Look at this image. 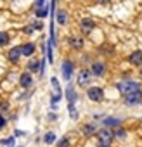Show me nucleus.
Returning a JSON list of instances; mask_svg holds the SVG:
<instances>
[{
  "instance_id": "nucleus-1",
  "label": "nucleus",
  "mask_w": 142,
  "mask_h": 147,
  "mask_svg": "<svg viewBox=\"0 0 142 147\" xmlns=\"http://www.w3.org/2000/svg\"><path fill=\"white\" fill-rule=\"evenodd\" d=\"M116 88H118L123 95L132 94V92H137V90H142V87H140L137 82H130V80H121V82L116 85Z\"/></svg>"
},
{
  "instance_id": "nucleus-2",
  "label": "nucleus",
  "mask_w": 142,
  "mask_h": 147,
  "mask_svg": "<svg viewBox=\"0 0 142 147\" xmlns=\"http://www.w3.org/2000/svg\"><path fill=\"white\" fill-rule=\"evenodd\" d=\"M87 95H89L90 100H94V102H101V100L104 99V90H102L101 87H92V88H89Z\"/></svg>"
},
{
  "instance_id": "nucleus-3",
  "label": "nucleus",
  "mask_w": 142,
  "mask_h": 147,
  "mask_svg": "<svg viewBox=\"0 0 142 147\" xmlns=\"http://www.w3.org/2000/svg\"><path fill=\"white\" fill-rule=\"evenodd\" d=\"M99 144H102V145H111V140H113V131L111 130H108V128H104V130H101L99 133Z\"/></svg>"
},
{
  "instance_id": "nucleus-4",
  "label": "nucleus",
  "mask_w": 142,
  "mask_h": 147,
  "mask_svg": "<svg viewBox=\"0 0 142 147\" xmlns=\"http://www.w3.org/2000/svg\"><path fill=\"white\" fill-rule=\"evenodd\" d=\"M123 97H125V102H126V104H139V102L142 100V90L126 94V95H123Z\"/></svg>"
},
{
  "instance_id": "nucleus-5",
  "label": "nucleus",
  "mask_w": 142,
  "mask_h": 147,
  "mask_svg": "<svg viewBox=\"0 0 142 147\" xmlns=\"http://www.w3.org/2000/svg\"><path fill=\"white\" fill-rule=\"evenodd\" d=\"M89 83H90V71L82 69V71L78 73V85H80V87H87Z\"/></svg>"
},
{
  "instance_id": "nucleus-6",
  "label": "nucleus",
  "mask_w": 142,
  "mask_h": 147,
  "mask_svg": "<svg viewBox=\"0 0 142 147\" xmlns=\"http://www.w3.org/2000/svg\"><path fill=\"white\" fill-rule=\"evenodd\" d=\"M19 85H21V87H24V88L33 87V76L30 75V73H23V75L19 76Z\"/></svg>"
},
{
  "instance_id": "nucleus-7",
  "label": "nucleus",
  "mask_w": 142,
  "mask_h": 147,
  "mask_svg": "<svg viewBox=\"0 0 142 147\" xmlns=\"http://www.w3.org/2000/svg\"><path fill=\"white\" fill-rule=\"evenodd\" d=\"M71 75H73V64H71V61H64L62 62V76H64V80H69Z\"/></svg>"
},
{
  "instance_id": "nucleus-8",
  "label": "nucleus",
  "mask_w": 142,
  "mask_h": 147,
  "mask_svg": "<svg viewBox=\"0 0 142 147\" xmlns=\"http://www.w3.org/2000/svg\"><path fill=\"white\" fill-rule=\"evenodd\" d=\"M94 28H95V23H94L92 19H87V18L82 19V31H83V33H90Z\"/></svg>"
},
{
  "instance_id": "nucleus-9",
  "label": "nucleus",
  "mask_w": 142,
  "mask_h": 147,
  "mask_svg": "<svg viewBox=\"0 0 142 147\" xmlns=\"http://www.w3.org/2000/svg\"><path fill=\"white\" fill-rule=\"evenodd\" d=\"M132 64H135V66H142V52L140 50H135L132 55H130V59H128Z\"/></svg>"
},
{
  "instance_id": "nucleus-10",
  "label": "nucleus",
  "mask_w": 142,
  "mask_h": 147,
  "mask_svg": "<svg viewBox=\"0 0 142 147\" xmlns=\"http://www.w3.org/2000/svg\"><path fill=\"white\" fill-rule=\"evenodd\" d=\"M66 97H68V100H69V104H75V100H76V92H75V88H73V85H68V88H66Z\"/></svg>"
},
{
  "instance_id": "nucleus-11",
  "label": "nucleus",
  "mask_w": 142,
  "mask_h": 147,
  "mask_svg": "<svg viewBox=\"0 0 142 147\" xmlns=\"http://www.w3.org/2000/svg\"><path fill=\"white\" fill-rule=\"evenodd\" d=\"M19 50H21V55H31L35 52V45L33 43H24V45L19 47Z\"/></svg>"
},
{
  "instance_id": "nucleus-12",
  "label": "nucleus",
  "mask_w": 142,
  "mask_h": 147,
  "mask_svg": "<svg viewBox=\"0 0 142 147\" xmlns=\"http://www.w3.org/2000/svg\"><path fill=\"white\" fill-rule=\"evenodd\" d=\"M69 45L73 49H82L83 47V38L80 36H69Z\"/></svg>"
},
{
  "instance_id": "nucleus-13",
  "label": "nucleus",
  "mask_w": 142,
  "mask_h": 147,
  "mask_svg": "<svg viewBox=\"0 0 142 147\" xmlns=\"http://www.w3.org/2000/svg\"><path fill=\"white\" fill-rule=\"evenodd\" d=\"M104 71H106V67H104L102 62H94V66H92V73H94V75L102 76V75H104Z\"/></svg>"
},
{
  "instance_id": "nucleus-14",
  "label": "nucleus",
  "mask_w": 142,
  "mask_h": 147,
  "mask_svg": "<svg viewBox=\"0 0 142 147\" xmlns=\"http://www.w3.org/2000/svg\"><path fill=\"white\" fill-rule=\"evenodd\" d=\"M19 57H21V50H19V47H14V49L9 52V61H11V62H18Z\"/></svg>"
},
{
  "instance_id": "nucleus-15",
  "label": "nucleus",
  "mask_w": 142,
  "mask_h": 147,
  "mask_svg": "<svg viewBox=\"0 0 142 147\" xmlns=\"http://www.w3.org/2000/svg\"><path fill=\"white\" fill-rule=\"evenodd\" d=\"M55 19H57V23H59V24H66L68 16H66V12H64L62 9H59V11L55 12Z\"/></svg>"
},
{
  "instance_id": "nucleus-16",
  "label": "nucleus",
  "mask_w": 142,
  "mask_h": 147,
  "mask_svg": "<svg viewBox=\"0 0 142 147\" xmlns=\"http://www.w3.org/2000/svg\"><path fill=\"white\" fill-rule=\"evenodd\" d=\"M47 14H49V5H47V4H45L43 7H38V9L35 11V16H37V18H40V19H42V18H45Z\"/></svg>"
},
{
  "instance_id": "nucleus-17",
  "label": "nucleus",
  "mask_w": 142,
  "mask_h": 147,
  "mask_svg": "<svg viewBox=\"0 0 142 147\" xmlns=\"http://www.w3.org/2000/svg\"><path fill=\"white\" fill-rule=\"evenodd\" d=\"M50 83H52V87H54V92L55 94H59V95H62V88H61V85H59V82H57V78L54 76V78H50Z\"/></svg>"
},
{
  "instance_id": "nucleus-18",
  "label": "nucleus",
  "mask_w": 142,
  "mask_h": 147,
  "mask_svg": "<svg viewBox=\"0 0 142 147\" xmlns=\"http://www.w3.org/2000/svg\"><path fill=\"white\" fill-rule=\"evenodd\" d=\"M104 125L106 126H118L120 125V119L118 118H106L104 119Z\"/></svg>"
},
{
  "instance_id": "nucleus-19",
  "label": "nucleus",
  "mask_w": 142,
  "mask_h": 147,
  "mask_svg": "<svg viewBox=\"0 0 142 147\" xmlns=\"http://www.w3.org/2000/svg\"><path fill=\"white\" fill-rule=\"evenodd\" d=\"M43 142H45V144H54V142H55V135H54L52 131L45 133V137H43Z\"/></svg>"
},
{
  "instance_id": "nucleus-20",
  "label": "nucleus",
  "mask_w": 142,
  "mask_h": 147,
  "mask_svg": "<svg viewBox=\"0 0 142 147\" xmlns=\"http://www.w3.org/2000/svg\"><path fill=\"white\" fill-rule=\"evenodd\" d=\"M9 43V33L0 31V45H7Z\"/></svg>"
},
{
  "instance_id": "nucleus-21",
  "label": "nucleus",
  "mask_w": 142,
  "mask_h": 147,
  "mask_svg": "<svg viewBox=\"0 0 142 147\" xmlns=\"http://www.w3.org/2000/svg\"><path fill=\"white\" fill-rule=\"evenodd\" d=\"M38 66H40V62H38V61H30V62H28V71H31V73H33V71H37V69H38Z\"/></svg>"
},
{
  "instance_id": "nucleus-22",
  "label": "nucleus",
  "mask_w": 142,
  "mask_h": 147,
  "mask_svg": "<svg viewBox=\"0 0 142 147\" xmlns=\"http://www.w3.org/2000/svg\"><path fill=\"white\" fill-rule=\"evenodd\" d=\"M94 130H95V126H94V125H87V126L83 128V131H85V135H90V133H92Z\"/></svg>"
},
{
  "instance_id": "nucleus-23",
  "label": "nucleus",
  "mask_w": 142,
  "mask_h": 147,
  "mask_svg": "<svg viewBox=\"0 0 142 147\" xmlns=\"http://www.w3.org/2000/svg\"><path fill=\"white\" fill-rule=\"evenodd\" d=\"M2 144H4V145H9V147H12V145H14V138H12V137H11V138H5V140H2Z\"/></svg>"
},
{
  "instance_id": "nucleus-24",
  "label": "nucleus",
  "mask_w": 142,
  "mask_h": 147,
  "mask_svg": "<svg viewBox=\"0 0 142 147\" xmlns=\"http://www.w3.org/2000/svg\"><path fill=\"white\" fill-rule=\"evenodd\" d=\"M59 147H68V138H62V140H59V144H57Z\"/></svg>"
},
{
  "instance_id": "nucleus-25",
  "label": "nucleus",
  "mask_w": 142,
  "mask_h": 147,
  "mask_svg": "<svg viewBox=\"0 0 142 147\" xmlns=\"http://www.w3.org/2000/svg\"><path fill=\"white\" fill-rule=\"evenodd\" d=\"M31 28H33V30H42L43 26H42V23H38V21H37V23H33V26H31Z\"/></svg>"
},
{
  "instance_id": "nucleus-26",
  "label": "nucleus",
  "mask_w": 142,
  "mask_h": 147,
  "mask_svg": "<svg viewBox=\"0 0 142 147\" xmlns=\"http://www.w3.org/2000/svg\"><path fill=\"white\" fill-rule=\"evenodd\" d=\"M5 123H7V121H5V118H4V116H0V128H4V126H5Z\"/></svg>"
},
{
  "instance_id": "nucleus-27",
  "label": "nucleus",
  "mask_w": 142,
  "mask_h": 147,
  "mask_svg": "<svg viewBox=\"0 0 142 147\" xmlns=\"http://www.w3.org/2000/svg\"><path fill=\"white\" fill-rule=\"evenodd\" d=\"M118 137H125V131L123 130H118Z\"/></svg>"
},
{
  "instance_id": "nucleus-28",
  "label": "nucleus",
  "mask_w": 142,
  "mask_h": 147,
  "mask_svg": "<svg viewBox=\"0 0 142 147\" xmlns=\"http://www.w3.org/2000/svg\"><path fill=\"white\" fill-rule=\"evenodd\" d=\"M99 2H101V4H108V2H109V0H99Z\"/></svg>"
},
{
  "instance_id": "nucleus-29",
  "label": "nucleus",
  "mask_w": 142,
  "mask_h": 147,
  "mask_svg": "<svg viewBox=\"0 0 142 147\" xmlns=\"http://www.w3.org/2000/svg\"><path fill=\"white\" fill-rule=\"evenodd\" d=\"M140 73H142V69H140Z\"/></svg>"
}]
</instances>
